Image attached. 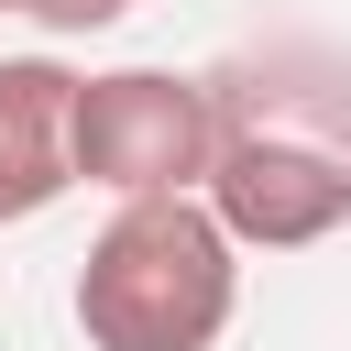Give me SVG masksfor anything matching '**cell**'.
<instances>
[{"label": "cell", "instance_id": "obj_3", "mask_svg": "<svg viewBox=\"0 0 351 351\" xmlns=\"http://www.w3.org/2000/svg\"><path fill=\"white\" fill-rule=\"evenodd\" d=\"M219 165V88L176 66H110L77 88V186L132 197H208Z\"/></svg>", "mask_w": 351, "mask_h": 351}, {"label": "cell", "instance_id": "obj_2", "mask_svg": "<svg viewBox=\"0 0 351 351\" xmlns=\"http://www.w3.org/2000/svg\"><path fill=\"white\" fill-rule=\"evenodd\" d=\"M241 318V241L208 197H132L77 263L88 351H219Z\"/></svg>", "mask_w": 351, "mask_h": 351}, {"label": "cell", "instance_id": "obj_6", "mask_svg": "<svg viewBox=\"0 0 351 351\" xmlns=\"http://www.w3.org/2000/svg\"><path fill=\"white\" fill-rule=\"evenodd\" d=\"M0 11H22V0H0Z\"/></svg>", "mask_w": 351, "mask_h": 351}, {"label": "cell", "instance_id": "obj_4", "mask_svg": "<svg viewBox=\"0 0 351 351\" xmlns=\"http://www.w3.org/2000/svg\"><path fill=\"white\" fill-rule=\"evenodd\" d=\"M77 88L88 77L55 55H0V230L77 186Z\"/></svg>", "mask_w": 351, "mask_h": 351}, {"label": "cell", "instance_id": "obj_1", "mask_svg": "<svg viewBox=\"0 0 351 351\" xmlns=\"http://www.w3.org/2000/svg\"><path fill=\"white\" fill-rule=\"evenodd\" d=\"M219 165L208 208L241 252H307L351 230V55L340 44H252L219 77Z\"/></svg>", "mask_w": 351, "mask_h": 351}, {"label": "cell", "instance_id": "obj_5", "mask_svg": "<svg viewBox=\"0 0 351 351\" xmlns=\"http://www.w3.org/2000/svg\"><path fill=\"white\" fill-rule=\"evenodd\" d=\"M22 11H33L44 33H110V22L132 11V0H22Z\"/></svg>", "mask_w": 351, "mask_h": 351}]
</instances>
